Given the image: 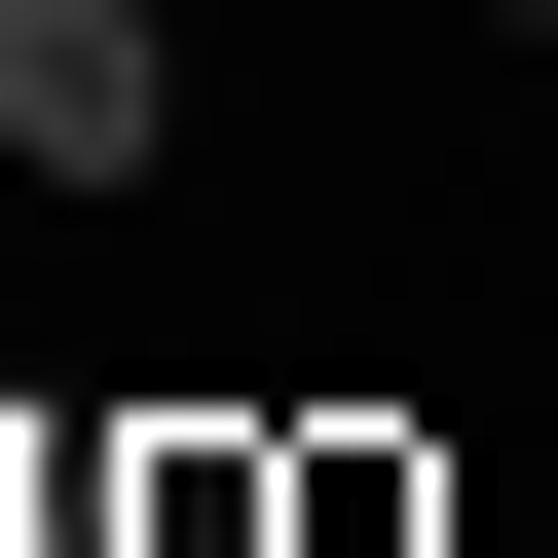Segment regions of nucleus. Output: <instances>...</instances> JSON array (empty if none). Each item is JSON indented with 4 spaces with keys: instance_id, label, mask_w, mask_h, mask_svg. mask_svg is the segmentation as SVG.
Instances as JSON below:
<instances>
[{
    "instance_id": "1",
    "label": "nucleus",
    "mask_w": 558,
    "mask_h": 558,
    "mask_svg": "<svg viewBox=\"0 0 558 558\" xmlns=\"http://www.w3.org/2000/svg\"><path fill=\"white\" fill-rule=\"evenodd\" d=\"M149 0H0V149H38V186H149Z\"/></svg>"
},
{
    "instance_id": "2",
    "label": "nucleus",
    "mask_w": 558,
    "mask_h": 558,
    "mask_svg": "<svg viewBox=\"0 0 558 558\" xmlns=\"http://www.w3.org/2000/svg\"><path fill=\"white\" fill-rule=\"evenodd\" d=\"M260 447H299V558H447V447L410 410H260Z\"/></svg>"
},
{
    "instance_id": "3",
    "label": "nucleus",
    "mask_w": 558,
    "mask_h": 558,
    "mask_svg": "<svg viewBox=\"0 0 558 558\" xmlns=\"http://www.w3.org/2000/svg\"><path fill=\"white\" fill-rule=\"evenodd\" d=\"M484 38H521V0H484Z\"/></svg>"
}]
</instances>
